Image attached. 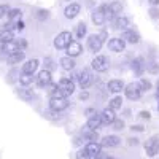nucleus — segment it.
Wrapping results in <instances>:
<instances>
[{
	"instance_id": "obj_1",
	"label": "nucleus",
	"mask_w": 159,
	"mask_h": 159,
	"mask_svg": "<svg viewBox=\"0 0 159 159\" xmlns=\"http://www.w3.org/2000/svg\"><path fill=\"white\" fill-rule=\"evenodd\" d=\"M57 88L64 94V97H69V96L73 94V91H75V83H73V80H70V78H62L59 81V84H57Z\"/></svg>"
},
{
	"instance_id": "obj_2",
	"label": "nucleus",
	"mask_w": 159,
	"mask_h": 159,
	"mask_svg": "<svg viewBox=\"0 0 159 159\" xmlns=\"http://www.w3.org/2000/svg\"><path fill=\"white\" fill-rule=\"evenodd\" d=\"M76 80H78L80 86H81L83 89H88V88L92 84V81H94V76H92V73H91L88 69H83L81 72L76 75Z\"/></svg>"
},
{
	"instance_id": "obj_3",
	"label": "nucleus",
	"mask_w": 159,
	"mask_h": 159,
	"mask_svg": "<svg viewBox=\"0 0 159 159\" xmlns=\"http://www.w3.org/2000/svg\"><path fill=\"white\" fill-rule=\"evenodd\" d=\"M69 107V102H67V97H51L49 99V108L52 111H64L65 108Z\"/></svg>"
},
{
	"instance_id": "obj_4",
	"label": "nucleus",
	"mask_w": 159,
	"mask_h": 159,
	"mask_svg": "<svg viewBox=\"0 0 159 159\" xmlns=\"http://www.w3.org/2000/svg\"><path fill=\"white\" fill-rule=\"evenodd\" d=\"M123 91L126 92V97H127L129 100H137V99H140V96H142V91H140L139 83H129L127 86H124Z\"/></svg>"
},
{
	"instance_id": "obj_5",
	"label": "nucleus",
	"mask_w": 159,
	"mask_h": 159,
	"mask_svg": "<svg viewBox=\"0 0 159 159\" xmlns=\"http://www.w3.org/2000/svg\"><path fill=\"white\" fill-rule=\"evenodd\" d=\"M145 151H147V156H150V157H154L159 153V135L151 137L145 143Z\"/></svg>"
},
{
	"instance_id": "obj_6",
	"label": "nucleus",
	"mask_w": 159,
	"mask_h": 159,
	"mask_svg": "<svg viewBox=\"0 0 159 159\" xmlns=\"http://www.w3.org/2000/svg\"><path fill=\"white\" fill-rule=\"evenodd\" d=\"M103 37H105V34L91 35V37L88 38V48H89L92 52L100 51V48H102V45H103Z\"/></svg>"
},
{
	"instance_id": "obj_7",
	"label": "nucleus",
	"mask_w": 159,
	"mask_h": 159,
	"mask_svg": "<svg viewBox=\"0 0 159 159\" xmlns=\"http://www.w3.org/2000/svg\"><path fill=\"white\" fill-rule=\"evenodd\" d=\"M70 42H72V34H70V32H61V34L54 38V46H56L57 49H65Z\"/></svg>"
},
{
	"instance_id": "obj_8",
	"label": "nucleus",
	"mask_w": 159,
	"mask_h": 159,
	"mask_svg": "<svg viewBox=\"0 0 159 159\" xmlns=\"http://www.w3.org/2000/svg\"><path fill=\"white\" fill-rule=\"evenodd\" d=\"M35 81H37V86H40V88L49 86L51 84V72L49 70H42L35 76Z\"/></svg>"
},
{
	"instance_id": "obj_9",
	"label": "nucleus",
	"mask_w": 159,
	"mask_h": 159,
	"mask_svg": "<svg viewBox=\"0 0 159 159\" xmlns=\"http://www.w3.org/2000/svg\"><path fill=\"white\" fill-rule=\"evenodd\" d=\"M92 69L96 72H107L108 70V59L105 56H97L92 61Z\"/></svg>"
},
{
	"instance_id": "obj_10",
	"label": "nucleus",
	"mask_w": 159,
	"mask_h": 159,
	"mask_svg": "<svg viewBox=\"0 0 159 159\" xmlns=\"http://www.w3.org/2000/svg\"><path fill=\"white\" fill-rule=\"evenodd\" d=\"M121 38L124 40V42H127V43H139V42H140V35H139V32L132 30V29H126V30L123 32Z\"/></svg>"
},
{
	"instance_id": "obj_11",
	"label": "nucleus",
	"mask_w": 159,
	"mask_h": 159,
	"mask_svg": "<svg viewBox=\"0 0 159 159\" xmlns=\"http://www.w3.org/2000/svg\"><path fill=\"white\" fill-rule=\"evenodd\" d=\"M108 48L115 52H121V51L126 49V42L123 38H111L108 42Z\"/></svg>"
},
{
	"instance_id": "obj_12",
	"label": "nucleus",
	"mask_w": 159,
	"mask_h": 159,
	"mask_svg": "<svg viewBox=\"0 0 159 159\" xmlns=\"http://www.w3.org/2000/svg\"><path fill=\"white\" fill-rule=\"evenodd\" d=\"M67 54L70 56V57H76V56H80L81 54V51H83V48H81V45H80L78 42H75V40H72V42L67 45Z\"/></svg>"
},
{
	"instance_id": "obj_13",
	"label": "nucleus",
	"mask_w": 159,
	"mask_h": 159,
	"mask_svg": "<svg viewBox=\"0 0 159 159\" xmlns=\"http://www.w3.org/2000/svg\"><path fill=\"white\" fill-rule=\"evenodd\" d=\"M25 57V52L24 51H15V52H8L7 54V62L15 65V64H19L21 61H24Z\"/></svg>"
},
{
	"instance_id": "obj_14",
	"label": "nucleus",
	"mask_w": 159,
	"mask_h": 159,
	"mask_svg": "<svg viewBox=\"0 0 159 159\" xmlns=\"http://www.w3.org/2000/svg\"><path fill=\"white\" fill-rule=\"evenodd\" d=\"M100 119H102V124H111L115 119H116L115 110H111L110 107H108V108H105V110L100 113Z\"/></svg>"
},
{
	"instance_id": "obj_15",
	"label": "nucleus",
	"mask_w": 159,
	"mask_h": 159,
	"mask_svg": "<svg viewBox=\"0 0 159 159\" xmlns=\"http://www.w3.org/2000/svg\"><path fill=\"white\" fill-rule=\"evenodd\" d=\"M119 143H121V139H119L118 135H107V137H103L100 145L102 147H107V148H115Z\"/></svg>"
},
{
	"instance_id": "obj_16",
	"label": "nucleus",
	"mask_w": 159,
	"mask_h": 159,
	"mask_svg": "<svg viewBox=\"0 0 159 159\" xmlns=\"http://www.w3.org/2000/svg\"><path fill=\"white\" fill-rule=\"evenodd\" d=\"M102 126V119H100V115H94V116H89L88 119V123H86V127L89 130H97L99 127Z\"/></svg>"
},
{
	"instance_id": "obj_17",
	"label": "nucleus",
	"mask_w": 159,
	"mask_h": 159,
	"mask_svg": "<svg viewBox=\"0 0 159 159\" xmlns=\"http://www.w3.org/2000/svg\"><path fill=\"white\" fill-rule=\"evenodd\" d=\"M132 70H134L139 76L147 70V64H145V61L142 59V57H137V59H134L132 61Z\"/></svg>"
},
{
	"instance_id": "obj_18",
	"label": "nucleus",
	"mask_w": 159,
	"mask_h": 159,
	"mask_svg": "<svg viewBox=\"0 0 159 159\" xmlns=\"http://www.w3.org/2000/svg\"><path fill=\"white\" fill-rule=\"evenodd\" d=\"M86 151L89 153V156H99L100 153H102V145L99 143V142H89L88 145H86Z\"/></svg>"
},
{
	"instance_id": "obj_19",
	"label": "nucleus",
	"mask_w": 159,
	"mask_h": 159,
	"mask_svg": "<svg viewBox=\"0 0 159 159\" xmlns=\"http://www.w3.org/2000/svg\"><path fill=\"white\" fill-rule=\"evenodd\" d=\"M80 5L78 3H70L67 8H65V11H64V15H65V18L67 19H73V18H76L78 16V13H80Z\"/></svg>"
},
{
	"instance_id": "obj_20",
	"label": "nucleus",
	"mask_w": 159,
	"mask_h": 159,
	"mask_svg": "<svg viewBox=\"0 0 159 159\" xmlns=\"http://www.w3.org/2000/svg\"><path fill=\"white\" fill-rule=\"evenodd\" d=\"M37 69H38V61H37V59H30V61H27V62L22 65V73H30V75H34V73L37 72Z\"/></svg>"
},
{
	"instance_id": "obj_21",
	"label": "nucleus",
	"mask_w": 159,
	"mask_h": 159,
	"mask_svg": "<svg viewBox=\"0 0 159 159\" xmlns=\"http://www.w3.org/2000/svg\"><path fill=\"white\" fill-rule=\"evenodd\" d=\"M91 19H92V22H94L96 25H102V24L105 22V15H103V11H102V8H100V7H99L94 13H92Z\"/></svg>"
},
{
	"instance_id": "obj_22",
	"label": "nucleus",
	"mask_w": 159,
	"mask_h": 159,
	"mask_svg": "<svg viewBox=\"0 0 159 159\" xmlns=\"http://www.w3.org/2000/svg\"><path fill=\"white\" fill-rule=\"evenodd\" d=\"M18 94H19V97L24 99V100H32V99L35 97V92H34L32 89H29L27 86H22V88L18 91Z\"/></svg>"
},
{
	"instance_id": "obj_23",
	"label": "nucleus",
	"mask_w": 159,
	"mask_h": 159,
	"mask_svg": "<svg viewBox=\"0 0 159 159\" xmlns=\"http://www.w3.org/2000/svg\"><path fill=\"white\" fill-rule=\"evenodd\" d=\"M123 89H124V83L121 81V80H111V81H108V91L121 92Z\"/></svg>"
},
{
	"instance_id": "obj_24",
	"label": "nucleus",
	"mask_w": 159,
	"mask_h": 159,
	"mask_svg": "<svg viewBox=\"0 0 159 159\" xmlns=\"http://www.w3.org/2000/svg\"><path fill=\"white\" fill-rule=\"evenodd\" d=\"M59 62H61V67H62L64 70H73V69H75V61H73V57H70V56L62 57Z\"/></svg>"
},
{
	"instance_id": "obj_25",
	"label": "nucleus",
	"mask_w": 159,
	"mask_h": 159,
	"mask_svg": "<svg viewBox=\"0 0 159 159\" xmlns=\"http://www.w3.org/2000/svg\"><path fill=\"white\" fill-rule=\"evenodd\" d=\"M8 19L11 21V22H18V21H21V18H22V13H21V10L19 8H13V10H8Z\"/></svg>"
},
{
	"instance_id": "obj_26",
	"label": "nucleus",
	"mask_w": 159,
	"mask_h": 159,
	"mask_svg": "<svg viewBox=\"0 0 159 159\" xmlns=\"http://www.w3.org/2000/svg\"><path fill=\"white\" fill-rule=\"evenodd\" d=\"M15 38V35H13V30H8V29H0V42L3 43H10L11 40Z\"/></svg>"
},
{
	"instance_id": "obj_27",
	"label": "nucleus",
	"mask_w": 159,
	"mask_h": 159,
	"mask_svg": "<svg viewBox=\"0 0 159 159\" xmlns=\"http://www.w3.org/2000/svg\"><path fill=\"white\" fill-rule=\"evenodd\" d=\"M113 22H115L116 29H127V25H129V19L124 18V16H116L113 19Z\"/></svg>"
},
{
	"instance_id": "obj_28",
	"label": "nucleus",
	"mask_w": 159,
	"mask_h": 159,
	"mask_svg": "<svg viewBox=\"0 0 159 159\" xmlns=\"http://www.w3.org/2000/svg\"><path fill=\"white\" fill-rule=\"evenodd\" d=\"M32 81H34V75H30V73H22V75H19V83H21L22 86H29V84H32Z\"/></svg>"
},
{
	"instance_id": "obj_29",
	"label": "nucleus",
	"mask_w": 159,
	"mask_h": 159,
	"mask_svg": "<svg viewBox=\"0 0 159 159\" xmlns=\"http://www.w3.org/2000/svg\"><path fill=\"white\" fill-rule=\"evenodd\" d=\"M108 8H110V11L115 15V18L116 16H119V13H121V10H123V7H121V3H118V2H113V3H110L108 5Z\"/></svg>"
},
{
	"instance_id": "obj_30",
	"label": "nucleus",
	"mask_w": 159,
	"mask_h": 159,
	"mask_svg": "<svg viewBox=\"0 0 159 159\" xmlns=\"http://www.w3.org/2000/svg\"><path fill=\"white\" fill-rule=\"evenodd\" d=\"M121 105H123V99L121 97H113L111 102H110V108L111 110H118V108H121Z\"/></svg>"
},
{
	"instance_id": "obj_31",
	"label": "nucleus",
	"mask_w": 159,
	"mask_h": 159,
	"mask_svg": "<svg viewBox=\"0 0 159 159\" xmlns=\"http://www.w3.org/2000/svg\"><path fill=\"white\" fill-rule=\"evenodd\" d=\"M84 35H86V24L84 22H80L76 25V37L78 38H83Z\"/></svg>"
},
{
	"instance_id": "obj_32",
	"label": "nucleus",
	"mask_w": 159,
	"mask_h": 159,
	"mask_svg": "<svg viewBox=\"0 0 159 159\" xmlns=\"http://www.w3.org/2000/svg\"><path fill=\"white\" fill-rule=\"evenodd\" d=\"M139 86H140V91H150L151 89V81H150V80H147V78H142Z\"/></svg>"
},
{
	"instance_id": "obj_33",
	"label": "nucleus",
	"mask_w": 159,
	"mask_h": 159,
	"mask_svg": "<svg viewBox=\"0 0 159 159\" xmlns=\"http://www.w3.org/2000/svg\"><path fill=\"white\" fill-rule=\"evenodd\" d=\"M147 70H148L150 73H159V64H156V62L147 64Z\"/></svg>"
},
{
	"instance_id": "obj_34",
	"label": "nucleus",
	"mask_w": 159,
	"mask_h": 159,
	"mask_svg": "<svg viewBox=\"0 0 159 159\" xmlns=\"http://www.w3.org/2000/svg\"><path fill=\"white\" fill-rule=\"evenodd\" d=\"M113 129L115 130H123L124 129V121H121V119H115V121L111 123Z\"/></svg>"
},
{
	"instance_id": "obj_35",
	"label": "nucleus",
	"mask_w": 159,
	"mask_h": 159,
	"mask_svg": "<svg viewBox=\"0 0 159 159\" xmlns=\"http://www.w3.org/2000/svg\"><path fill=\"white\" fill-rule=\"evenodd\" d=\"M91 156H89V153L86 151V148H81V150H78V153H76V159H89Z\"/></svg>"
},
{
	"instance_id": "obj_36",
	"label": "nucleus",
	"mask_w": 159,
	"mask_h": 159,
	"mask_svg": "<svg viewBox=\"0 0 159 159\" xmlns=\"http://www.w3.org/2000/svg\"><path fill=\"white\" fill-rule=\"evenodd\" d=\"M8 10H10V7H8V5H0V19H2V18L7 15Z\"/></svg>"
},
{
	"instance_id": "obj_37",
	"label": "nucleus",
	"mask_w": 159,
	"mask_h": 159,
	"mask_svg": "<svg viewBox=\"0 0 159 159\" xmlns=\"http://www.w3.org/2000/svg\"><path fill=\"white\" fill-rule=\"evenodd\" d=\"M16 75H19V72H18V70H11V72H10V75H8V76H10V78H8V81H10V83H13V81H15V76H16Z\"/></svg>"
},
{
	"instance_id": "obj_38",
	"label": "nucleus",
	"mask_w": 159,
	"mask_h": 159,
	"mask_svg": "<svg viewBox=\"0 0 159 159\" xmlns=\"http://www.w3.org/2000/svg\"><path fill=\"white\" fill-rule=\"evenodd\" d=\"M37 16H38V19H46V18H48V11H43V10H40Z\"/></svg>"
},
{
	"instance_id": "obj_39",
	"label": "nucleus",
	"mask_w": 159,
	"mask_h": 159,
	"mask_svg": "<svg viewBox=\"0 0 159 159\" xmlns=\"http://www.w3.org/2000/svg\"><path fill=\"white\" fill-rule=\"evenodd\" d=\"M15 29H16L18 32H19V30H22V29H24V22H22V21H18V22L15 24Z\"/></svg>"
},
{
	"instance_id": "obj_40",
	"label": "nucleus",
	"mask_w": 159,
	"mask_h": 159,
	"mask_svg": "<svg viewBox=\"0 0 159 159\" xmlns=\"http://www.w3.org/2000/svg\"><path fill=\"white\" fill-rule=\"evenodd\" d=\"M150 16H151V18H157V16H159V11H157L156 8H151V10H150Z\"/></svg>"
},
{
	"instance_id": "obj_41",
	"label": "nucleus",
	"mask_w": 159,
	"mask_h": 159,
	"mask_svg": "<svg viewBox=\"0 0 159 159\" xmlns=\"http://www.w3.org/2000/svg\"><path fill=\"white\" fill-rule=\"evenodd\" d=\"M45 62H46V67H48L46 70H51V69H52V61H51V57H46Z\"/></svg>"
},
{
	"instance_id": "obj_42",
	"label": "nucleus",
	"mask_w": 159,
	"mask_h": 159,
	"mask_svg": "<svg viewBox=\"0 0 159 159\" xmlns=\"http://www.w3.org/2000/svg\"><path fill=\"white\" fill-rule=\"evenodd\" d=\"M88 97H89V94H88V92H86V91H83V92H81V94H80V99H81V100H86Z\"/></svg>"
},
{
	"instance_id": "obj_43",
	"label": "nucleus",
	"mask_w": 159,
	"mask_h": 159,
	"mask_svg": "<svg viewBox=\"0 0 159 159\" xmlns=\"http://www.w3.org/2000/svg\"><path fill=\"white\" fill-rule=\"evenodd\" d=\"M140 118H143V119H148V118H150V113H148V111H142V113H140Z\"/></svg>"
},
{
	"instance_id": "obj_44",
	"label": "nucleus",
	"mask_w": 159,
	"mask_h": 159,
	"mask_svg": "<svg viewBox=\"0 0 159 159\" xmlns=\"http://www.w3.org/2000/svg\"><path fill=\"white\" fill-rule=\"evenodd\" d=\"M86 115H88V116H94V115H96V111L92 110V108H89V110H86Z\"/></svg>"
},
{
	"instance_id": "obj_45",
	"label": "nucleus",
	"mask_w": 159,
	"mask_h": 159,
	"mask_svg": "<svg viewBox=\"0 0 159 159\" xmlns=\"http://www.w3.org/2000/svg\"><path fill=\"white\" fill-rule=\"evenodd\" d=\"M148 2L153 5V7H156V5H159V0H148Z\"/></svg>"
},
{
	"instance_id": "obj_46",
	"label": "nucleus",
	"mask_w": 159,
	"mask_h": 159,
	"mask_svg": "<svg viewBox=\"0 0 159 159\" xmlns=\"http://www.w3.org/2000/svg\"><path fill=\"white\" fill-rule=\"evenodd\" d=\"M5 45H7V43L0 42V52H3V51H5Z\"/></svg>"
},
{
	"instance_id": "obj_47",
	"label": "nucleus",
	"mask_w": 159,
	"mask_h": 159,
	"mask_svg": "<svg viewBox=\"0 0 159 159\" xmlns=\"http://www.w3.org/2000/svg\"><path fill=\"white\" fill-rule=\"evenodd\" d=\"M94 159H110V157H107V156H103V154L100 153V154H99V156H96Z\"/></svg>"
},
{
	"instance_id": "obj_48",
	"label": "nucleus",
	"mask_w": 159,
	"mask_h": 159,
	"mask_svg": "<svg viewBox=\"0 0 159 159\" xmlns=\"http://www.w3.org/2000/svg\"><path fill=\"white\" fill-rule=\"evenodd\" d=\"M132 129H135V130H143V127H142V126H134Z\"/></svg>"
},
{
	"instance_id": "obj_49",
	"label": "nucleus",
	"mask_w": 159,
	"mask_h": 159,
	"mask_svg": "<svg viewBox=\"0 0 159 159\" xmlns=\"http://www.w3.org/2000/svg\"><path fill=\"white\" fill-rule=\"evenodd\" d=\"M156 86H157V96H159V81H157V84H156Z\"/></svg>"
},
{
	"instance_id": "obj_50",
	"label": "nucleus",
	"mask_w": 159,
	"mask_h": 159,
	"mask_svg": "<svg viewBox=\"0 0 159 159\" xmlns=\"http://www.w3.org/2000/svg\"><path fill=\"white\" fill-rule=\"evenodd\" d=\"M157 100H159V96H157ZM157 110H159V103H157Z\"/></svg>"
},
{
	"instance_id": "obj_51",
	"label": "nucleus",
	"mask_w": 159,
	"mask_h": 159,
	"mask_svg": "<svg viewBox=\"0 0 159 159\" xmlns=\"http://www.w3.org/2000/svg\"><path fill=\"white\" fill-rule=\"evenodd\" d=\"M110 159H115V157H110Z\"/></svg>"
}]
</instances>
